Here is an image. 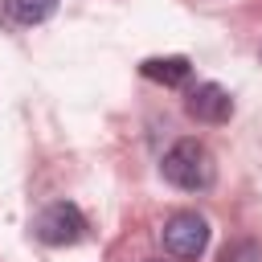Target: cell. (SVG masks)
Returning <instances> with one entry per match:
<instances>
[{
    "instance_id": "cell-1",
    "label": "cell",
    "mask_w": 262,
    "mask_h": 262,
    "mask_svg": "<svg viewBox=\"0 0 262 262\" xmlns=\"http://www.w3.org/2000/svg\"><path fill=\"white\" fill-rule=\"evenodd\" d=\"M164 180L184 188V192H205L213 180H217V164H213V151L201 143V139H180L172 143V151L164 156L160 164Z\"/></svg>"
},
{
    "instance_id": "cell-2",
    "label": "cell",
    "mask_w": 262,
    "mask_h": 262,
    "mask_svg": "<svg viewBox=\"0 0 262 262\" xmlns=\"http://www.w3.org/2000/svg\"><path fill=\"white\" fill-rule=\"evenodd\" d=\"M209 246V221L192 209H180L164 221V250L176 262H196Z\"/></svg>"
},
{
    "instance_id": "cell-3",
    "label": "cell",
    "mask_w": 262,
    "mask_h": 262,
    "mask_svg": "<svg viewBox=\"0 0 262 262\" xmlns=\"http://www.w3.org/2000/svg\"><path fill=\"white\" fill-rule=\"evenodd\" d=\"M33 233H37V242H45V246H74V242L86 233V217H82L78 205L53 201V205H45V209L37 213Z\"/></svg>"
},
{
    "instance_id": "cell-4",
    "label": "cell",
    "mask_w": 262,
    "mask_h": 262,
    "mask_svg": "<svg viewBox=\"0 0 262 262\" xmlns=\"http://www.w3.org/2000/svg\"><path fill=\"white\" fill-rule=\"evenodd\" d=\"M188 115L196 119V123H225L229 115H233V98H229V90H221L217 82H201L192 94H188Z\"/></svg>"
},
{
    "instance_id": "cell-5",
    "label": "cell",
    "mask_w": 262,
    "mask_h": 262,
    "mask_svg": "<svg viewBox=\"0 0 262 262\" xmlns=\"http://www.w3.org/2000/svg\"><path fill=\"white\" fill-rule=\"evenodd\" d=\"M188 61L184 57H151V61H143V74L151 78V82H164V86H180L184 78H188Z\"/></svg>"
},
{
    "instance_id": "cell-6",
    "label": "cell",
    "mask_w": 262,
    "mask_h": 262,
    "mask_svg": "<svg viewBox=\"0 0 262 262\" xmlns=\"http://www.w3.org/2000/svg\"><path fill=\"white\" fill-rule=\"evenodd\" d=\"M4 8L16 25H41L45 16H53L57 0H4Z\"/></svg>"
},
{
    "instance_id": "cell-7",
    "label": "cell",
    "mask_w": 262,
    "mask_h": 262,
    "mask_svg": "<svg viewBox=\"0 0 262 262\" xmlns=\"http://www.w3.org/2000/svg\"><path fill=\"white\" fill-rule=\"evenodd\" d=\"M225 262H262V250L254 242H237L233 250H225Z\"/></svg>"
}]
</instances>
